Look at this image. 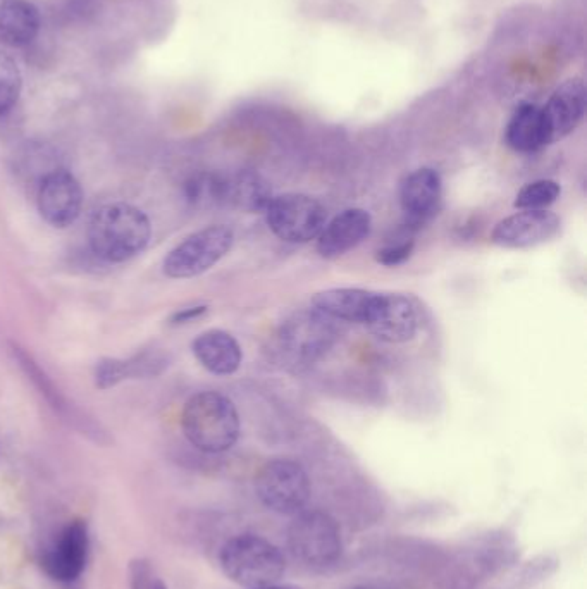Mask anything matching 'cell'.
Returning a JSON list of instances; mask_svg holds the SVG:
<instances>
[{
  "label": "cell",
  "mask_w": 587,
  "mask_h": 589,
  "mask_svg": "<svg viewBox=\"0 0 587 589\" xmlns=\"http://www.w3.org/2000/svg\"><path fill=\"white\" fill-rule=\"evenodd\" d=\"M186 440L205 453L226 452L240 438L235 403L217 391H202L186 402L181 416Z\"/></svg>",
  "instance_id": "obj_1"
},
{
  "label": "cell",
  "mask_w": 587,
  "mask_h": 589,
  "mask_svg": "<svg viewBox=\"0 0 587 589\" xmlns=\"http://www.w3.org/2000/svg\"><path fill=\"white\" fill-rule=\"evenodd\" d=\"M152 228L149 217L128 204H112L95 212L88 226V242L95 255L124 262L147 247Z\"/></svg>",
  "instance_id": "obj_2"
},
{
  "label": "cell",
  "mask_w": 587,
  "mask_h": 589,
  "mask_svg": "<svg viewBox=\"0 0 587 589\" xmlns=\"http://www.w3.org/2000/svg\"><path fill=\"white\" fill-rule=\"evenodd\" d=\"M336 323L310 307L291 316L276 333L271 354L290 371H303L333 347Z\"/></svg>",
  "instance_id": "obj_3"
},
{
  "label": "cell",
  "mask_w": 587,
  "mask_h": 589,
  "mask_svg": "<svg viewBox=\"0 0 587 589\" xmlns=\"http://www.w3.org/2000/svg\"><path fill=\"white\" fill-rule=\"evenodd\" d=\"M219 562L233 583L250 589L271 586L286 571L283 552L257 534H238L226 541Z\"/></svg>",
  "instance_id": "obj_4"
},
{
  "label": "cell",
  "mask_w": 587,
  "mask_h": 589,
  "mask_svg": "<svg viewBox=\"0 0 587 589\" xmlns=\"http://www.w3.org/2000/svg\"><path fill=\"white\" fill-rule=\"evenodd\" d=\"M288 527V546L303 564L326 567L341 557L343 541L338 522L321 510L298 512Z\"/></svg>",
  "instance_id": "obj_5"
},
{
  "label": "cell",
  "mask_w": 587,
  "mask_h": 589,
  "mask_svg": "<svg viewBox=\"0 0 587 589\" xmlns=\"http://www.w3.org/2000/svg\"><path fill=\"white\" fill-rule=\"evenodd\" d=\"M266 221L269 230L279 240L288 243H309L317 240L328 221L324 205L303 193H285L272 197L267 205Z\"/></svg>",
  "instance_id": "obj_6"
},
{
  "label": "cell",
  "mask_w": 587,
  "mask_h": 589,
  "mask_svg": "<svg viewBox=\"0 0 587 589\" xmlns=\"http://www.w3.org/2000/svg\"><path fill=\"white\" fill-rule=\"evenodd\" d=\"M260 502L272 512L295 515L310 498V479L302 465L290 459L269 460L255 479Z\"/></svg>",
  "instance_id": "obj_7"
},
{
  "label": "cell",
  "mask_w": 587,
  "mask_h": 589,
  "mask_svg": "<svg viewBox=\"0 0 587 589\" xmlns=\"http://www.w3.org/2000/svg\"><path fill=\"white\" fill-rule=\"evenodd\" d=\"M235 233L224 224H214L197 231L173 248L164 259V273L169 278H195L204 274L228 254Z\"/></svg>",
  "instance_id": "obj_8"
},
{
  "label": "cell",
  "mask_w": 587,
  "mask_h": 589,
  "mask_svg": "<svg viewBox=\"0 0 587 589\" xmlns=\"http://www.w3.org/2000/svg\"><path fill=\"white\" fill-rule=\"evenodd\" d=\"M364 324L381 341L405 343L417 335L421 316L410 297L400 293H374Z\"/></svg>",
  "instance_id": "obj_9"
},
{
  "label": "cell",
  "mask_w": 587,
  "mask_h": 589,
  "mask_svg": "<svg viewBox=\"0 0 587 589\" xmlns=\"http://www.w3.org/2000/svg\"><path fill=\"white\" fill-rule=\"evenodd\" d=\"M83 190L73 174L56 169L38 188V211L54 228H66L80 217Z\"/></svg>",
  "instance_id": "obj_10"
},
{
  "label": "cell",
  "mask_w": 587,
  "mask_h": 589,
  "mask_svg": "<svg viewBox=\"0 0 587 589\" xmlns=\"http://www.w3.org/2000/svg\"><path fill=\"white\" fill-rule=\"evenodd\" d=\"M587 92L584 81L570 78L551 93L548 102L541 106L543 111L546 142H560L569 137L586 116Z\"/></svg>",
  "instance_id": "obj_11"
},
{
  "label": "cell",
  "mask_w": 587,
  "mask_h": 589,
  "mask_svg": "<svg viewBox=\"0 0 587 589\" xmlns=\"http://www.w3.org/2000/svg\"><path fill=\"white\" fill-rule=\"evenodd\" d=\"M560 224V217L548 209L520 211L496 224L491 242L503 248L536 247L557 235Z\"/></svg>",
  "instance_id": "obj_12"
},
{
  "label": "cell",
  "mask_w": 587,
  "mask_h": 589,
  "mask_svg": "<svg viewBox=\"0 0 587 589\" xmlns=\"http://www.w3.org/2000/svg\"><path fill=\"white\" fill-rule=\"evenodd\" d=\"M88 529L83 521L69 522L54 548L42 557V569L59 583H73L85 571L88 557Z\"/></svg>",
  "instance_id": "obj_13"
},
{
  "label": "cell",
  "mask_w": 587,
  "mask_h": 589,
  "mask_svg": "<svg viewBox=\"0 0 587 589\" xmlns=\"http://www.w3.org/2000/svg\"><path fill=\"white\" fill-rule=\"evenodd\" d=\"M372 217L364 209H347L331 219L317 236V252L324 259H338L359 247L371 235Z\"/></svg>",
  "instance_id": "obj_14"
},
{
  "label": "cell",
  "mask_w": 587,
  "mask_h": 589,
  "mask_svg": "<svg viewBox=\"0 0 587 589\" xmlns=\"http://www.w3.org/2000/svg\"><path fill=\"white\" fill-rule=\"evenodd\" d=\"M441 176L431 168L408 174L400 188V204L408 226H421L434 216L441 200Z\"/></svg>",
  "instance_id": "obj_15"
},
{
  "label": "cell",
  "mask_w": 587,
  "mask_h": 589,
  "mask_svg": "<svg viewBox=\"0 0 587 589\" xmlns=\"http://www.w3.org/2000/svg\"><path fill=\"white\" fill-rule=\"evenodd\" d=\"M193 354L207 371L229 376L240 369L243 352L235 336L223 329L205 331L193 341Z\"/></svg>",
  "instance_id": "obj_16"
},
{
  "label": "cell",
  "mask_w": 587,
  "mask_h": 589,
  "mask_svg": "<svg viewBox=\"0 0 587 589\" xmlns=\"http://www.w3.org/2000/svg\"><path fill=\"white\" fill-rule=\"evenodd\" d=\"M374 293L362 288H331L312 298V309L334 323L364 324Z\"/></svg>",
  "instance_id": "obj_17"
},
{
  "label": "cell",
  "mask_w": 587,
  "mask_h": 589,
  "mask_svg": "<svg viewBox=\"0 0 587 589\" xmlns=\"http://www.w3.org/2000/svg\"><path fill=\"white\" fill-rule=\"evenodd\" d=\"M40 33V13L30 0L0 2V44L19 49L30 45Z\"/></svg>",
  "instance_id": "obj_18"
},
{
  "label": "cell",
  "mask_w": 587,
  "mask_h": 589,
  "mask_svg": "<svg viewBox=\"0 0 587 589\" xmlns=\"http://www.w3.org/2000/svg\"><path fill=\"white\" fill-rule=\"evenodd\" d=\"M505 140L510 149L524 154H531L546 147L548 142L541 106L522 104L517 107L508 121Z\"/></svg>",
  "instance_id": "obj_19"
},
{
  "label": "cell",
  "mask_w": 587,
  "mask_h": 589,
  "mask_svg": "<svg viewBox=\"0 0 587 589\" xmlns=\"http://www.w3.org/2000/svg\"><path fill=\"white\" fill-rule=\"evenodd\" d=\"M271 200V185L260 174L254 171H241L235 176H226L224 205L255 214V212H266Z\"/></svg>",
  "instance_id": "obj_20"
},
{
  "label": "cell",
  "mask_w": 587,
  "mask_h": 589,
  "mask_svg": "<svg viewBox=\"0 0 587 589\" xmlns=\"http://www.w3.org/2000/svg\"><path fill=\"white\" fill-rule=\"evenodd\" d=\"M186 200L195 207H214L226 202V176L204 173L186 181Z\"/></svg>",
  "instance_id": "obj_21"
},
{
  "label": "cell",
  "mask_w": 587,
  "mask_h": 589,
  "mask_svg": "<svg viewBox=\"0 0 587 589\" xmlns=\"http://www.w3.org/2000/svg\"><path fill=\"white\" fill-rule=\"evenodd\" d=\"M560 193H562V188L557 181H532L517 193V199L513 205L520 211H541V209H548L551 204H555Z\"/></svg>",
  "instance_id": "obj_22"
},
{
  "label": "cell",
  "mask_w": 587,
  "mask_h": 589,
  "mask_svg": "<svg viewBox=\"0 0 587 589\" xmlns=\"http://www.w3.org/2000/svg\"><path fill=\"white\" fill-rule=\"evenodd\" d=\"M23 88V76L18 62L0 50V116H4L18 104Z\"/></svg>",
  "instance_id": "obj_23"
},
{
  "label": "cell",
  "mask_w": 587,
  "mask_h": 589,
  "mask_svg": "<svg viewBox=\"0 0 587 589\" xmlns=\"http://www.w3.org/2000/svg\"><path fill=\"white\" fill-rule=\"evenodd\" d=\"M126 378H128V372H126V362L124 360H102L99 366H97L95 379H97V386L102 388V390L116 386L119 381H123Z\"/></svg>",
  "instance_id": "obj_24"
},
{
  "label": "cell",
  "mask_w": 587,
  "mask_h": 589,
  "mask_svg": "<svg viewBox=\"0 0 587 589\" xmlns=\"http://www.w3.org/2000/svg\"><path fill=\"white\" fill-rule=\"evenodd\" d=\"M128 571H130V589L154 588V574L147 558L131 560Z\"/></svg>",
  "instance_id": "obj_25"
},
{
  "label": "cell",
  "mask_w": 587,
  "mask_h": 589,
  "mask_svg": "<svg viewBox=\"0 0 587 589\" xmlns=\"http://www.w3.org/2000/svg\"><path fill=\"white\" fill-rule=\"evenodd\" d=\"M412 250H414V242L412 240L390 245V247L383 248V250L377 252V262H381L384 266H398V264L407 261L408 257L412 255Z\"/></svg>",
  "instance_id": "obj_26"
},
{
  "label": "cell",
  "mask_w": 587,
  "mask_h": 589,
  "mask_svg": "<svg viewBox=\"0 0 587 589\" xmlns=\"http://www.w3.org/2000/svg\"><path fill=\"white\" fill-rule=\"evenodd\" d=\"M205 312H207V307H205V305L190 307V309H183L180 310V312H176L171 321H173V324L190 323L193 319H198V317L204 316Z\"/></svg>",
  "instance_id": "obj_27"
},
{
  "label": "cell",
  "mask_w": 587,
  "mask_h": 589,
  "mask_svg": "<svg viewBox=\"0 0 587 589\" xmlns=\"http://www.w3.org/2000/svg\"><path fill=\"white\" fill-rule=\"evenodd\" d=\"M152 589H167L166 584L162 583L161 579H155L154 588Z\"/></svg>",
  "instance_id": "obj_28"
},
{
  "label": "cell",
  "mask_w": 587,
  "mask_h": 589,
  "mask_svg": "<svg viewBox=\"0 0 587 589\" xmlns=\"http://www.w3.org/2000/svg\"><path fill=\"white\" fill-rule=\"evenodd\" d=\"M252 589H293V588H283V586H274V584H271V586H262V588H252Z\"/></svg>",
  "instance_id": "obj_29"
},
{
  "label": "cell",
  "mask_w": 587,
  "mask_h": 589,
  "mask_svg": "<svg viewBox=\"0 0 587 589\" xmlns=\"http://www.w3.org/2000/svg\"><path fill=\"white\" fill-rule=\"evenodd\" d=\"M353 589H376V588H369V586H359V588H353Z\"/></svg>",
  "instance_id": "obj_30"
}]
</instances>
